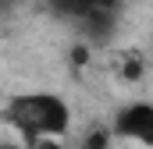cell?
Wrapping results in <instances>:
<instances>
[{
  "label": "cell",
  "mask_w": 153,
  "mask_h": 149,
  "mask_svg": "<svg viewBox=\"0 0 153 149\" xmlns=\"http://www.w3.org/2000/svg\"><path fill=\"white\" fill-rule=\"evenodd\" d=\"M4 117L29 139H61L71 128V107L57 92H22L7 103Z\"/></svg>",
  "instance_id": "6da1fadb"
},
{
  "label": "cell",
  "mask_w": 153,
  "mask_h": 149,
  "mask_svg": "<svg viewBox=\"0 0 153 149\" xmlns=\"http://www.w3.org/2000/svg\"><path fill=\"white\" fill-rule=\"evenodd\" d=\"M114 135L117 139H128V142H139V146L153 149V103L146 100H135V103H125L114 114Z\"/></svg>",
  "instance_id": "7a4b0ae2"
},
{
  "label": "cell",
  "mask_w": 153,
  "mask_h": 149,
  "mask_svg": "<svg viewBox=\"0 0 153 149\" xmlns=\"http://www.w3.org/2000/svg\"><path fill=\"white\" fill-rule=\"evenodd\" d=\"M114 4L117 0H50L57 14L82 21V29H89L93 36H103V29L114 21Z\"/></svg>",
  "instance_id": "3957f363"
},
{
  "label": "cell",
  "mask_w": 153,
  "mask_h": 149,
  "mask_svg": "<svg viewBox=\"0 0 153 149\" xmlns=\"http://www.w3.org/2000/svg\"><path fill=\"white\" fill-rule=\"evenodd\" d=\"M4 149H18V146H4Z\"/></svg>",
  "instance_id": "277c9868"
}]
</instances>
